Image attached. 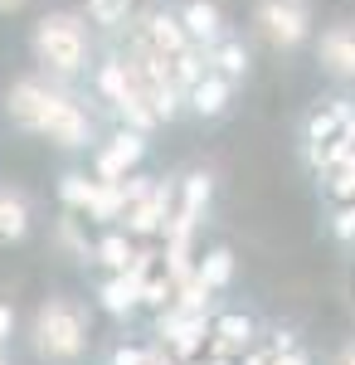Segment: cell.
I'll use <instances>...</instances> for the list:
<instances>
[{"label": "cell", "instance_id": "obj_1", "mask_svg": "<svg viewBox=\"0 0 355 365\" xmlns=\"http://www.w3.org/2000/svg\"><path fill=\"white\" fill-rule=\"evenodd\" d=\"M10 113L20 117L25 127L44 132L49 141H58V146H83L88 141V117L68 98H58V93H49V88H39V83H15Z\"/></svg>", "mask_w": 355, "mask_h": 365}, {"label": "cell", "instance_id": "obj_2", "mask_svg": "<svg viewBox=\"0 0 355 365\" xmlns=\"http://www.w3.org/2000/svg\"><path fill=\"white\" fill-rule=\"evenodd\" d=\"M34 341L49 361H73L88 341V327H83V312L73 302H49L34 322Z\"/></svg>", "mask_w": 355, "mask_h": 365}, {"label": "cell", "instance_id": "obj_3", "mask_svg": "<svg viewBox=\"0 0 355 365\" xmlns=\"http://www.w3.org/2000/svg\"><path fill=\"white\" fill-rule=\"evenodd\" d=\"M34 54L44 58L54 73H73L83 63V25L73 15H49L34 29Z\"/></svg>", "mask_w": 355, "mask_h": 365}, {"label": "cell", "instance_id": "obj_4", "mask_svg": "<svg viewBox=\"0 0 355 365\" xmlns=\"http://www.w3.org/2000/svg\"><path fill=\"white\" fill-rule=\"evenodd\" d=\"M258 25H263V34L273 39V44H282V49H292V44H302L307 39V5L302 0H263L258 5Z\"/></svg>", "mask_w": 355, "mask_h": 365}, {"label": "cell", "instance_id": "obj_5", "mask_svg": "<svg viewBox=\"0 0 355 365\" xmlns=\"http://www.w3.org/2000/svg\"><path fill=\"white\" fill-rule=\"evenodd\" d=\"M122 215H127V229L156 234V229L170 220V190H165V185H146V195H137Z\"/></svg>", "mask_w": 355, "mask_h": 365}, {"label": "cell", "instance_id": "obj_6", "mask_svg": "<svg viewBox=\"0 0 355 365\" xmlns=\"http://www.w3.org/2000/svg\"><path fill=\"white\" fill-rule=\"evenodd\" d=\"M195 220L200 215H190V210H180L170 225H165V268H170V282H180L185 273H190V234H195Z\"/></svg>", "mask_w": 355, "mask_h": 365}, {"label": "cell", "instance_id": "obj_7", "mask_svg": "<svg viewBox=\"0 0 355 365\" xmlns=\"http://www.w3.org/2000/svg\"><path fill=\"white\" fill-rule=\"evenodd\" d=\"M321 63H326L336 78H355V29L336 25L321 34Z\"/></svg>", "mask_w": 355, "mask_h": 365}, {"label": "cell", "instance_id": "obj_8", "mask_svg": "<svg viewBox=\"0 0 355 365\" xmlns=\"http://www.w3.org/2000/svg\"><path fill=\"white\" fill-rule=\"evenodd\" d=\"M141 151H146V146H141L137 132H122V137H117L108 151L98 156V175H103V180H122V175L141 161Z\"/></svg>", "mask_w": 355, "mask_h": 365}, {"label": "cell", "instance_id": "obj_9", "mask_svg": "<svg viewBox=\"0 0 355 365\" xmlns=\"http://www.w3.org/2000/svg\"><path fill=\"white\" fill-rule=\"evenodd\" d=\"M161 336L175 341V351L180 356H195L200 351V341H205V317L200 312H165V322H161Z\"/></svg>", "mask_w": 355, "mask_h": 365}, {"label": "cell", "instance_id": "obj_10", "mask_svg": "<svg viewBox=\"0 0 355 365\" xmlns=\"http://www.w3.org/2000/svg\"><path fill=\"white\" fill-rule=\"evenodd\" d=\"M137 292H141V278L122 268V273H117V278H112L108 287H103V307H108V312H117V317H127V312H132V307L141 302Z\"/></svg>", "mask_w": 355, "mask_h": 365}, {"label": "cell", "instance_id": "obj_11", "mask_svg": "<svg viewBox=\"0 0 355 365\" xmlns=\"http://www.w3.org/2000/svg\"><path fill=\"white\" fill-rule=\"evenodd\" d=\"M29 229V210L20 195H10V190H0V239L10 244V239H20Z\"/></svg>", "mask_w": 355, "mask_h": 365}, {"label": "cell", "instance_id": "obj_12", "mask_svg": "<svg viewBox=\"0 0 355 365\" xmlns=\"http://www.w3.org/2000/svg\"><path fill=\"white\" fill-rule=\"evenodd\" d=\"M351 122H355L351 103H331L326 113H317V117H312V141H326V137H336V132H346Z\"/></svg>", "mask_w": 355, "mask_h": 365}, {"label": "cell", "instance_id": "obj_13", "mask_svg": "<svg viewBox=\"0 0 355 365\" xmlns=\"http://www.w3.org/2000/svg\"><path fill=\"white\" fill-rule=\"evenodd\" d=\"M224 103H229V83L224 78H195V108L205 117H215Z\"/></svg>", "mask_w": 355, "mask_h": 365}, {"label": "cell", "instance_id": "obj_14", "mask_svg": "<svg viewBox=\"0 0 355 365\" xmlns=\"http://www.w3.org/2000/svg\"><path fill=\"white\" fill-rule=\"evenodd\" d=\"M185 29L200 34V39H215V34H219V10H215V5H205V0L185 5Z\"/></svg>", "mask_w": 355, "mask_h": 365}, {"label": "cell", "instance_id": "obj_15", "mask_svg": "<svg viewBox=\"0 0 355 365\" xmlns=\"http://www.w3.org/2000/svg\"><path fill=\"white\" fill-rule=\"evenodd\" d=\"M248 336H253V327H248V317H219V356H229L234 346H248Z\"/></svg>", "mask_w": 355, "mask_h": 365}, {"label": "cell", "instance_id": "obj_16", "mask_svg": "<svg viewBox=\"0 0 355 365\" xmlns=\"http://www.w3.org/2000/svg\"><path fill=\"white\" fill-rule=\"evenodd\" d=\"M331 195L336 200H355V151L331 166Z\"/></svg>", "mask_w": 355, "mask_h": 365}, {"label": "cell", "instance_id": "obj_17", "mask_svg": "<svg viewBox=\"0 0 355 365\" xmlns=\"http://www.w3.org/2000/svg\"><path fill=\"white\" fill-rule=\"evenodd\" d=\"M200 278L210 282V287H224V282L234 278V258H229L224 249H215L210 258H205V263H200Z\"/></svg>", "mask_w": 355, "mask_h": 365}, {"label": "cell", "instance_id": "obj_18", "mask_svg": "<svg viewBox=\"0 0 355 365\" xmlns=\"http://www.w3.org/2000/svg\"><path fill=\"white\" fill-rule=\"evenodd\" d=\"M205 302H210V282L200 278V273H185V278H180V307L205 312Z\"/></svg>", "mask_w": 355, "mask_h": 365}, {"label": "cell", "instance_id": "obj_19", "mask_svg": "<svg viewBox=\"0 0 355 365\" xmlns=\"http://www.w3.org/2000/svg\"><path fill=\"white\" fill-rule=\"evenodd\" d=\"M63 200L78 205V210H93V200H98V180H88V175H68V180H63Z\"/></svg>", "mask_w": 355, "mask_h": 365}, {"label": "cell", "instance_id": "obj_20", "mask_svg": "<svg viewBox=\"0 0 355 365\" xmlns=\"http://www.w3.org/2000/svg\"><path fill=\"white\" fill-rule=\"evenodd\" d=\"M98 258H103V263H108V268H117V273H122V268H127V263H132V244H127V239H122V234H108V239H103V244H98Z\"/></svg>", "mask_w": 355, "mask_h": 365}, {"label": "cell", "instance_id": "obj_21", "mask_svg": "<svg viewBox=\"0 0 355 365\" xmlns=\"http://www.w3.org/2000/svg\"><path fill=\"white\" fill-rule=\"evenodd\" d=\"M127 10H132V0H88V15H93L98 25H122Z\"/></svg>", "mask_w": 355, "mask_h": 365}, {"label": "cell", "instance_id": "obj_22", "mask_svg": "<svg viewBox=\"0 0 355 365\" xmlns=\"http://www.w3.org/2000/svg\"><path fill=\"white\" fill-rule=\"evenodd\" d=\"M137 297H141V302H151V307H165V297H170V273H165V278H151V273H146Z\"/></svg>", "mask_w": 355, "mask_h": 365}, {"label": "cell", "instance_id": "obj_23", "mask_svg": "<svg viewBox=\"0 0 355 365\" xmlns=\"http://www.w3.org/2000/svg\"><path fill=\"white\" fill-rule=\"evenodd\" d=\"M205 200H210V180H205V175H190V180H185V210L200 215V210H205Z\"/></svg>", "mask_w": 355, "mask_h": 365}, {"label": "cell", "instance_id": "obj_24", "mask_svg": "<svg viewBox=\"0 0 355 365\" xmlns=\"http://www.w3.org/2000/svg\"><path fill=\"white\" fill-rule=\"evenodd\" d=\"M244 49H239V44H224V49H219V68H224V73H229V78H239V73H244Z\"/></svg>", "mask_w": 355, "mask_h": 365}, {"label": "cell", "instance_id": "obj_25", "mask_svg": "<svg viewBox=\"0 0 355 365\" xmlns=\"http://www.w3.org/2000/svg\"><path fill=\"white\" fill-rule=\"evenodd\" d=\"M151 351H137V346H122V351H112V365H146Z\"/></svg>", "mask_w": 355, "mask_h": 365}, {"label": "cell", "instance_id": "obj_26", "mask_svg": "<svg viewBox=\"0 0 355 365\" xmlns=\"http://www.w3.org/2000/svg\"><path fill=\"white\" fill-rule=\"evenodd\" d=\"M336 234H341V239H355V205H351V210H341V220H336Z\"/></svg>", "mask_w": 355, "mask_h": 365}, {"label": "cell", "instance_id": "obj_27", "mask_svg": "<svg viewBox=\"0 0 355 365\" xmlns=\"http://www.w3.org/2000/svg\"><path fill=\"white\" fill-rule=\"evenodd\" d=\"M10 322H15V317H10V307H0V341L10 336Z\"/></svg>", "mask_w": 355, "mask_h": 365}, {"label": "cell", "instance_id": "obj_28", "mask_svg": "<svg viewBox=\"0 0 355 365\" xmlns=\"http://www.w3.org/2000/svg\"><path fill=\"white\" fill-rule=\"evenodd\" d=\"M146 365H170V361H165L161 351H151V356H146Z\"/></svg>", "mask_w": 355, "mask_h": 365}, {"label": "cell", "instance_id": "obj_29", "mask_svg": "<svg viewBox=\"0 0 355 365\" xmlns=\"http://www.w3.org/2000/svg\"><path fill=\"white\" fill-rule=\"evenodd\" d=\"M341 365H355V346H346V356H341Z\"/></svg>", "mask_w": 355, "mask_h": 365}, {"label": "cell", "instance_id": "obj_30", "mask_svg": "<svg viewBox=\"0 0 355 365\" xmlns=\"http://www.w3.org/2000/svg\"><path fill=\"white\" fill-rule=\"evenodd\" d=\"M10 5H20V0H0V10H10Z\"/></svg>", "mask_w": 355, "mask_h": 365}, {"label": "cell", "instance_id": "obj_31", "mask_svg": "<svg viewBox=\"0 0 355 365\" xmlns=\"http://www.w3.org/2000/svg\"><path fill=\"white\" fill-rule=\"evenodd\" d=\"M0 365H5V361H0Z\"/></svg>", "mask_w": 355, "mask_h": 365}]
</instances>
